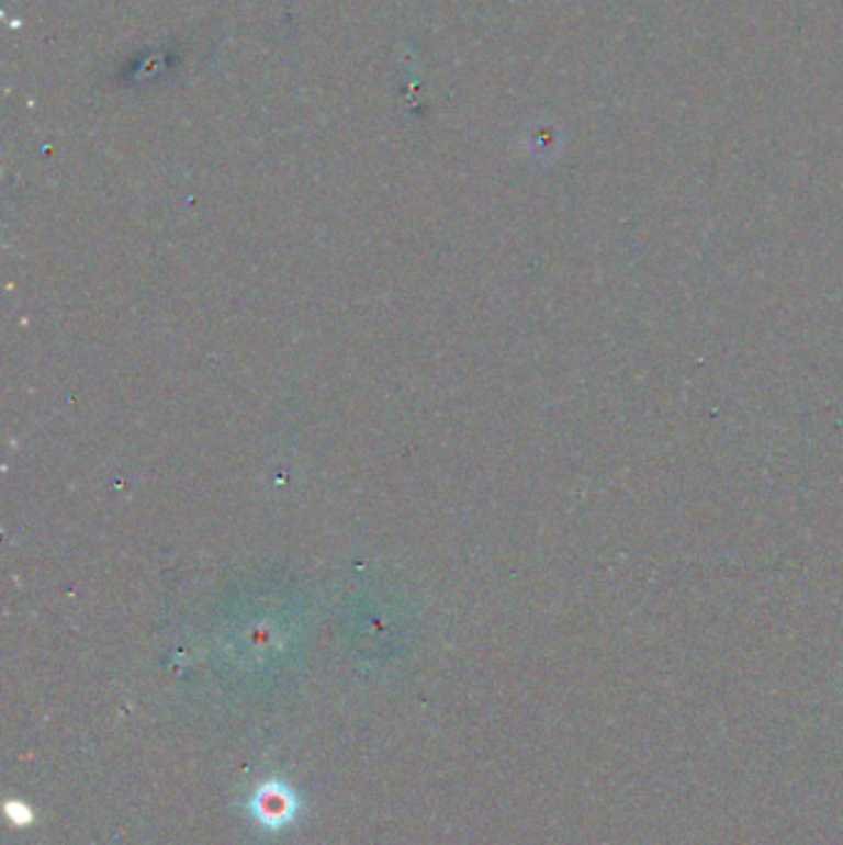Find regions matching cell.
<instances>
[{
  "label": "cell",
  "mask_w": 843,
  "mask_h": 845,
  "mask_svg": "<svg viewBox=\"0 0 843 845\" xmlns=\"http://www.w3.org/2000/svg\"><path fill=\"white\" fill-rule=\"evenodd\" d=\"M292 805H295L292 803V796L282 789V786H268V789H260L258 793H255L252 809H255V815H258L262 823L280 825V823L290 821L292 811H295Z\"/></svg>",
  "instance_id": "cell-1"
}]
</instances>
